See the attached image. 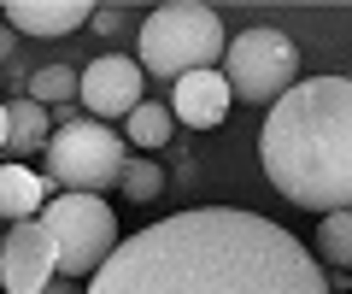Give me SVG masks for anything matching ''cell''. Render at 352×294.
Returning <instances> with one entry per match:
<instances>
[{
	"mask_svg": "<svg viewBox=\"0 0 352 294\" xmlns=\"http://www.w3.org/2000/svg\"><path fill=\"white\" fill-rule=\"evenodd\" d=\"M311 253L323 259V265H335V271H352V212H329L323 224H317Z\"/></svg>",
	"mask_w": 352,
	"mask_h": 294,
	"instance_id": "obj_15",
	"label": "cell"
},
{
	"mask_svg": "<svg viewBox=\"0 0 352 294\" xmlns=\"http://www.w3.org/2000/svg\"><path fill=\"white\" fill-rule=\"evenodd\" d=\"M229 53V36H223V18L200 0H170L159 12H147L141 24V41H135V65L147 77H170L182 83L188 71H217Z\"/></svg>",
	"mask_w": 352,
	"mask_h": 294,
	"instance_id": "obj_3",
	"label": "cell"
},
{
	"mask_svg": "<svg viewBox=\"0 0 352 294\" xmlns=\"http://www.w3.org/2000/svg\"><path fill=\"white\" fill-rule=\"evenodd\" d=\"M53 182L41 177V171H30V165H18V159H6L0 165V224L12 230V224H30V218H41L47 212V200H53Z\"/></svg>",
	"mask_w": 352,
	"mask_h": 294,
	"instance_id": "obj_11",
	"label": "cell"
},
{
	"mask_svg": "<svg viewBox=\"0 0 352 294\" xmlns=\"http://www.w3.org/2000/svg\"><path fill=\"white\" fill-rule=\"evenodd\" d=\"M124 6H94V24H88V30H100V36H118V24H124Z\"/></svg>",
	"mask_w": 352,
	"mask_h": 294,
	"instance_id": "obj_17",
	"label": "cell"
},
{
	"mask_svg": "<svg viewBox=\"0 0 352 294\" xmlns=\"http://www.w3.org/2000/svg\"><path fill=\"white\" fill-rule=\"evenodd\" d=\"M229 77L223 71H188V77L170 89V118L188 129H217L229 118Z\"/></svg>",
	"mask_w": 352,
	"mask_h": 294,
	"instance_id": "obj_9",
	"label": "cell"
},
{
	"mask_svg": "<svg viewBox=\"0 0 352 294\" xmlns=\"http://www.w3.org/2000/svg\"><path fill=\"white\" fill-rule=\"evenodd\" d=\"M12 41H18V30H12V24H0V65L12 59Z\"/></svg>",
	"mask_w": 352,
	"mask_h": 294,
	"instance_id": "obj_18",
	"label": "cell"
},
{
	"mask_svg": "<svg viewBox=\"0 0 352 294\" xmlns=\"http://www.w3.org/2000/svg\"><path fill=\"white\" fill-rule=\"evenodd\" d=\"M0 259H6V235H0Z\"/></svg>",
	"mask_w": 352,
	"mask_h": 294,
	"instance_id": "obj_21",
	"label": "cell"
},
{
	"mask_svg": "<svg viewBox=\"0 0 352 294\" xmlns=\"http://www.w3.org/2000/svg\"><path fill=\"white\" fill-rule=\"evenodd\" d=\"M223 77H229V94L247 106H276L282 94L300 83V48H294L282 30L270 24H252L229 41L223 53Z\"/></svg>",
	"mask_w": 352,
	"mask_h": 294,
	"instance_id": "obj_6",
	"label": "cell"
},
{
	"mask_svg": "<svg viewBox=\"0 0 352 294\" xmlns=\"http://www.w3.org/2000/svg\"><path fill=\"white\" fill-rule=\"evenodd\" d=\"M41 224H47L53 247H59L65 282H88L118 253V212L106 206V194H53Z\"/></svg>",
	"mask_w": 352,
	"mask_h": 294,
	"instance_id": "obj_5",
	"label": "cell"
},
{
	"mask_svg": "<svg viewBox=\"0 0 352 294\" xmlns=\"http://www.w3.org/2000/svg\"><path fill=\"white\" fill-rule=\"evenodd\" d=\"M82 294H329V271L258 212L188 206L124 235Z\"/></svg>",
	"mask_w": 352,
	"mask_h": 294,
	"instance_id": "obj_1",
	"label": "cell"
},
{
	"mask_svg": "<svg viewBox=\"0 0 352 294\" xmlns=\"http://www.w3.org/2000/svg\"><path fill=\"white\" fill-rule=\"evenodd\" d=\"M24 94H30L36 106H47V112L76 106V94H82V71H71V65H41V71H30Z\"/></svg>",
	"mask_w": 352,
	"mask_h": 294,
	"instance_id": "obj_13",
	"label": "cell"
},
{
	"mask_svg": "<svg viewBox=\"0 0 352 294\" xmlns=\"http://www.w3.org/2000/svg\"><path fill=\"white\" fill-rule=\"evenodd\" d=\"M47 282H59V247H53L47 224L30 218L6 230V259H0V288L6 294H41Z\"/></svg>",
	"mask_w": 352,
	"mask_h": 294,
	"instance_id": "obj_7",
	"label": "cell"
},
{
	"mask_svg": "<svg viewBox=\"0 0 352 294\" xmlns=\"http://www.w3.org/2000/svg\"><path fill=\"white\" fill-rule=\"evenodd\" d=\"M59 129L47 141V182L59 194H106L112 182H124L129 165V141H118L112 124L76 112V106H59Z\"/></svg>",
	"mask_w": 352,
	"mask_h": 294,
	"instance_id": "obj_4",
	"label": "cell"
},
{
	"mask_svg": "<svg viewBox=\"0 0 352 294\" xmlns=\"http://www.w3.org/2000/svg\"><path fill=\"white\" fill-rule=\"evenodd\" d=\"M0 165H6V101H0Z\"/></svg>",
	"mask_w": 352,
	"mask_h": 294,
	"instance_id": "obj_20",
	"label": "cell"
},
{
	"mask_svg": "<svg viewBox=\"0 0 352 294\" xmlns=\"http://www.w3.org/2000/svg\"><path fill=\"white\" fill-rule=\"evenodd\" d=\"M0 18L24 36H71V30L94 24V6L88 0H6Z\"/></svg>",
	"mask_w": 352,
	"mask_h": 294,
	"instance_id": "obj_10",
	"label": "cell"
},
{
	"mask_svg": "<svg viewBox=\"0 0 352 294\" xmlns=\"http://www.w3.org/2000/svg\"><path fill=\"white\" fill-rule=\"evenodd\" d=\"M118 189L129 194V200H153V194L164 189V165H153V159H129L124 165V182Z\"/></svg>",
	"mask_w": 352,
	"mask_h": 294,
	"instance_id": "obj_16",
	"label": "cell"
},
{
	"mask_svg": "<svg viewBox=\"0 0 352 294\" xmlns=\"http://www.w3.org/2000/svg\"><path fill=\"white\" fill-rule=\"evenodd\" d=\"M170 129H176V118L164 112L159 101H141L135 112L124 118V141H129V147H141V154H153V147H164V141H170Z\"/></svg>",
	"mask_w": 352,
	"mask_h": 294,
	"instance_id": "obj_14",
	"label": "cell"
},
{
	"mask_svg": "<svg viewBox=\"0 0 352 294\" xmlns=\"http://www.w3.org/2000/svg\"><path fill=\"white\" fill-rule=\"evenodd\" d=\"M258 165L305 212H352V77H305L270 106Z\"/></svg>",
	"mask_w": 352,
	"mask_h": 294,
	"instance_id": "obj_2",
	"label": "cell"
},
{
	"mask_svg": "<svg viewBox=\"0 0 352 294\" xmlns=\"http://www.w3.org/2000/svg\"><path fill=\"white\" fill-rule=\"evenodd\" d=\"M53 129H59V124H53L47 106H36L30 94H12V101H6V159L24 165L30 154H47Z\"/></svg>",
	"mask_w": 352,
	"mask_h": 294,
	"instance_id": "obj_12",
	"label": "cell"
},
{
	"mask_svg": "<svg viewBox=\"0 0 352 294\" xmlns=\"http://www.w3.org/2000/svg\"><path fill=\"white\" fill-rule=\"evenodd\" d=\"M41 294H82V288H76V282H65V277H59V282H47V288H41Z\"/></svg>",
	"mask_w": 352,
	"mask_h": 294,
	"instance_id": "obj_19",
	"label": "cell"
},
{
	"mask_svg": "<svg viewBox=\"0 0 352 294\" xmlns=\"http://www.w3.org/2000/svg\"><path fill=\"white\" fill-rule=\"evenodd\" d=\"M141 83H147V71H141L135 59H124V53H100V59L82 65V112L88 118H129L141 106Z\"/></svg>",
	"mask_w": 352,
	"mask_h": 294,
	"instance_id": "obj_8",
	"label": "cell"
}]
</instances>
